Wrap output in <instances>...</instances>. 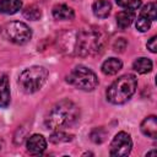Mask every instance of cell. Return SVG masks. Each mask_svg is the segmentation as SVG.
Segmentation results:
<instances>
[{"label": "cell", "mask_w": 157, "mask_h": 157, "mask_svg": "<svg viewBox=\"0 0 157 157\" xmlns=\"http://www.w3.org/2000/svg\"><path fill=\"white\" fill-rule=\"evenodd\" d=\"M58 45L61 52L69 55H94L103 50L105 37L98 29L66 31L58 38Z\"/></svg>", "instance_id": "obj_1"}, {"label": "cell", "mask_w": 157, "mask_h": 157, "mask_svg": "<svg viewBox=\"0 0 157 157\" xmlns=\"http://www.w3.org/2000/svg\"><path fill=\"white\" fill-rule=\"evenodd\" d=\"M78 117H80L78 107L69 99H63L52 107L44 120V124L48 129L59 130L72 125L78 119Z\"/></svg>", "instance_id": "obj_2"}, {"label": "cell", "mask_w": 157, "mask_h": 157, "mask_svg": "<svg viewBox=\"0 0 157 157\" xmlns=\"http://www.w3.org/2000/svg\"><path fill=\"white\" fill-rule=\"evenodd\" d=\"M137 78L135 75L126 74L117 78L107 90V99L113 104H123L128 102L135 93Z\"/></svg>", "instance_id": "obj_3"}, {"label": "cell", "mask_w": 157, "mask_h": 157, "mask_svg": "<svg viewBox=\"0 0 157 157\" xmlns=\"http://www.w3.org/2000/svg\"><path fill=\"white\" fill-rule=\"evenodd\" d=\"M48 70L43 66H31L25 69L18 76V85L26 93L37 92L47 81Z\"/></svg>", "instance_id": "obj_4"}, {"label": "cell", "mask_w": 157, "mask_h": 157, "mask_svg": "<svg viewBox=\"0 0 157 157\" xmlns=\"http://www.w3.org/2000/svg\"><path fill=\"white\" fill-rule=\"evenodd\" d=\"M66 81L82 91H93L98 86L97 75L91 69L83 65L75 66L71 70V72L66 76Z\"/></svg>", "instance_id": "obj_5"}, {"label": "cell", "mask_w": 157, "mask_h": 157, "mask_svg": "<svg viewBox=\"0 0 157 157\" xmlns=\"http://www.w3.org/2000/svg\"><path fill=\"white\" fill-rule=\"evenodd\" d=\"M2 36L9 42L22 45V44H26L31 40L32 29L25 22L11 21V22H7L2 27Z\"/></svg>", "instance_id": "obj_6"}, {"label": "cell", "mask_w": 157, "mask_h": 157, "mask_svg": "<svg viewBox=\"0 0 157 157\" xmlns=\"http://www.w3.org/2000/svg\"><path fill=\"white\" fill-rule=\"evenodd\" d=\"M131 147H132V141L130 135L125 131H120L112 140L109 153L113 157H124L130 153Z\"/></svg>", "instance_id": "obj_7"}, {"label": "cell", "mask_w": 157, "mask_h": 157, "mask_svg": "<svg viewBox=\"0 0 157 157\" xmlns=\"http://www.w3.org/2000/svg\"><path fill=\"white\" fill-rule=\"evenodd\" d=\"M26 147L31 155H42L47 148V140L44 139L43 135L34 134L27 139Z\"/></svg>", "instance_id": "obj_8"}, {"label": "cell", "mask_w": 157, "mask_h": 157, "mask_svg": "<svg viewBox=\"0 0 157 157\" xmlns=\"http://www.w3.org/2000/svg\"><path fill=\"white\" fill-rule=\"evenodd\" d=\"M144 135L151 139H157V118L155 115H150L145 118L140 125Z\"/></svg>", "instance_id": "obj_9"}, {"label": "cell", "mask_w": 157, "mask_h": 157, "mask_svg": "<svg viewBox=\"0 0 157 157\" xmlns=\"http://www.w3.org/2000/svg\"><path fill=\"white\" fill-rule=\"evenodd\" d=\"M53 17L59 21H70L75 17V12L70 6L65 4H58L53 7Z\"/></svg>", "instance_id": "obj_10"}, {"label": "cell", "mask_w": 157, "mask_h": 157, "mask_svg": "<svg viewBox=\"0 0 157 157\" xmlns=\"http://www.w3.org/2000/svg\"><path fill=\"white\" fill-rule=\"evenodd\" d=\"M112 4L108 0H97L92 5V11L96 17L98 18H105L110 13Z\"/></svg>", "instance_id": "obj_11"}, {"label": "cell", "mask_w": 157, "mask_h": 157, "mask_svg": "<svg viewBox=\"0 0 157 157\" xmlns=\"http://www.w3.org/2000/svg\"><path fill=\"white\" fill-rule=\"evenodd\" d=\"M10 83L6 75L0 78V108H6L10 104Z\"/></svg>", "instance_id": "obj_12"}, {"label": "cell", "mask_w": 157, "mask_h": 157, "mask_svg": "<svg viewBox=\"0 0 157 157\" xmlns=\"http://www.w3.org/2000/svg\"><path fill=\"white\" fill-rule=\"evenodd\" d=\"M121 67H123L121 60H119L117 58H109V59H107L102 64V67L101 69H102V72L104 75L110 76V75H115L118 71H120Z\"/></svg>", "instance_id": "obj_13"}, {"label": "cell", "mask_w": 157, "mask_h": 157, "mask_svg": "<svg viewBox=\"0 0 157 157\" xmlns=\"http://www.w3.org/2000/svg\"><path fill=\"white\" fill-rule=\"evenodd\" d=\"M22 7L21 0H0V12L5 15H13Z\"/></svg>", "instance_id": "obj_14"}, {"label": "cell", "mask_w": 157, "mask_h": 157, "mask_svg": "<svg viewBox=\"0 0 157 157\" xmlns=\"http://www.w3.org/2000/svg\"><path fill=\"white\" fill-rule=\"evenodd\" d=\"M134 18H135L134 11H130V10L120 11L117 15V25H118V27L120 29H125V28H128L132 23Z\"/></svg>", "instance_id": "obj_15"}, {"label": "cell", "mask_w": 157, "mask_h": 157, "mask_svg": "<svg viewBox=\"0 0 157 157\" xmlns=\"http://www.w3.org/2000/svg\"><path fill=\"white\" fill-rule=\"evenodd\" d=\"M132 69L139 74H147L152 70V61L148 58H137L132 63Z\"/></svg>", "instance_id": "obj_16"}, {"label": "cell", "mask_w": 157, "mask_h": 157, "mask_svg": "<svg viewBox=\"0 0 157 157\" xmlns=\"http://www.w3.org/2000/svg\"><path fill=\"white\" fill-rule=\"evenodd\" d=\"M22 13H23V16L27 20H31V21H37L42 16L40 9L38 6H36V5H28V6H26Z\"/></svg>", "instance_id": "obj_17"}, {"label": "cell", "mask_w": 157, "mask_h": 157, "mask_svg": "<svg viewBox=\"0 0 157 157\" xmlns=\"http://www.w3.org/2000/svg\"><path fill=\"white\" fill-rule=\"evenodd\" d=\"M107 135H108V132H107L103 128H94V129L91 131L90 137H91V140H92L94 144H102V142L105 141Z\"/></svg>", "instance_id": "obj_18"}, {"label": "cell", "mask_w": 157, "mask_h": 157, "mask_svg": "<svg viewBox=\"0 0 157 157\" xmlns=\"http://www.w3.org/2000/svg\"><path fill=\"white\" fill-rule=\"evenodd\" d=\"M49 140H50L53 144L69 142V141H71V140H72V135H69V134H66V132H64V131L58 130V131H55V132H53V134L50 135Z\"/></svg>", "instance_id": "obj_19"}, {"label": "cell", "mask_w": 157, "mask_h": 157, "mask_svg": "<svg viewBox=\"0 0 157 157\" xmlns=\"http://www.w3.org/2000/svg\"><path fill=\"white\" fill-rule=\"evenodd\" d=\"M156 10H157L156 4L155 2H148L147 5H145L142 7L140 15L144 16V17H146V18H148L150 21H155L156 20Z\"/></svg>", "instance_id": "obj_20"}, {"label": "cell", "mask_w": 157, "mask_h": 157, "mask_svg": "<svg viewBox=\"0 0 157 157\" xmlns=\"http://www.w3.org/2000/svg\"><path fill=\"white\" fill-rule=\"evenodd\" d=\"M115 2L120 7H124V9L130 10V11L137 10L141 6V0H115Z\"/></svg>", "instance_id": "obj_21"}, {"label": "cell", "mask_w": 157, "mask_h": 157, "mask_svg": "<svg viewBox=\"0 0 157 157\" xmlns=\"http://www.w3.org/2000/svg\"><path fill=\"white\" fill-rule=\"evenodd\" d=\"M151 22L152 21H150L148 18H146V17L140 15L137 17V20H136V25H135L136 29L140 31V32H147L150 29V27H151Z\"/></svg>", "instance_id": "obj_22"}, {"label": "cell", "mask_w": 157, "mask_h": 157, "mask_svg": "<svg viewBox=\"0 0 157 157\" xmlns=\"http://www.w3.org/2000/svg\"><path fill=\"white\" fill-rule=\"evenodd\" d=\"M126 45H128V42H126V39H125V38H118V39L114 42L113 48H114V50H115V52L121 53V52H124V50H125Z\"/></svg>", "instance_id": "obj_23"}, {"label": "cell", "mask_w": 157, "mask_h": 157, "mask_svg": "<svg viewBox=\"0 0 157 157\" xmlns=\"http://www.w3.org/2000/svg\"><path fill=\"white\" fill-rule=\"evenodd\" d=\"M147 49H150L151 53H156L157 52V37L153 36L148 39L147 42Z\"/></svg>", "instance_id": "obj_24"}, {"label": "cell", "mask_w": 157, "mask_h": 157, "mask_svg": "<svg viewBox=\"0 0 157 157\" xmlns=\"http://www.w3.org/2000/svg\"><path fill=\"white\" fill-rule=\"evenodd\" d=\"M150 155H156V150H151V151H148L146 153V156H150Z\"/></svg>", "instance_id": "obj_25"}]
</instances>
